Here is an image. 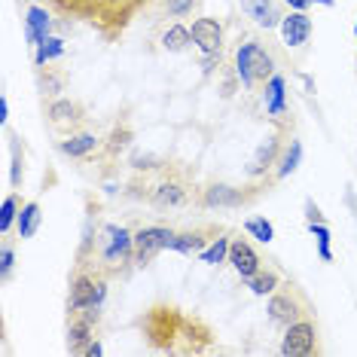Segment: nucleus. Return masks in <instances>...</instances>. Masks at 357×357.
I'll return each instance as SVG.
<instances>
[{
	"instance_id": "24",
	"label": "nucleus",
	"mask_w": 357,
	"mask_h": 357,
	"mask_svg": "<svg viewBox=\"0 0 357 357\" xmlns=\"http://www.w3.org/2000/svg\"><path fill=\"white\" fill-rule=\"evenodd\" d=\"M229 245H232V235L229 232H223L220 238H214L211 241V248L202 250V263H208V266H220V263H229Z\"/></svg>"
},
{
	"instance_id": "33",
	"label": "nucleus",
	"mask_w": 357,
	"mask_h": 357,
	"mask_svg": "<svg viewBox=\"0 0 357 357\" xmlns=\"http://www.w3.org/2000/svg\"><path fill=\"white\" fill-rule=\"evenodd\" d=\"M305 211H308V223H324V217H321V211L312 205V202H305Z\"/></svg>"
},
{
	"instance_id": "10",
	"label": "nucleus",
	"mask_w": 357,
	"mask_h": 357,
	"mask_svg": "<svg viewBox=\"0 0 357 357\" xmlns=\"http://www.w3.org/2000/svg\"><path fill=\"white\" fill-rule=\"evenodd\" d=\"M46 123H50L52 132H59L61 137H68V135H74V132L83 128L86 107L77 98H68V95L50 98V104H46Z\"/></svg>"
},
{
	"instance_id": "6",
	"label": "nucleus",
	"mask_w": 357,
	"mask_h": 357,
	"mask_svg": "<svg viewBox=\"0 0 357 357\" xmlns=\"http://www.w3.org/2000/svg\"><path fill=\"white\" fill-rule=\"evenodd\" d=\"M272 183H275L272 177H263V181H254V183L211 181V183L199 186L192 208H199V211H238V208L254 205L257 199H263V192H269Z\"/></svg>"
},
{
	"instance_id": "1",
	"label": "nucleus",
	"mask_w": 357,
	"mask_h": 357,
	"mask_svg": "<svg viewBox=\"0 0 357 357\" xmlns=\"http://www.w3.org/2000/svg\"><path fill=\"white\" fill-rule=\"evenodd\" d=\"M137 330L156 354H205L214 345V330L174 303H153L137 318Z\"/></svg>"
},
{
	"instance_id": "15",
	"label": "nucleus",
	"mask_w": 357,
	"mask_h": 357,
	"mask_svg": "<svg viewBox=\"0 0 357 357\" xmlns=\"http://www.w3.org/2000/svg\"><path fill=\"white\" fill-rule=\"evenodd\" d=\"M59 150L64 153V156H70V159H95V153L104 150V141L95 132H83V128H79V132L61 137Z\"/></svg>"
},
{
	"instance_id": "12",
	"label": "nucleus",
	"mask_w": 357,
	"mask_h": 357,
	"mask_svg": "<svg viewBox=\"0 0 357 357\" xmlns=\"http://www.w3.org/2000/svg\"><path fill=\"white\" fill-rule=\"evenodd\" d=\"M223 232H226V226H220V223H202V226H192V229H181V232H174L168 250H177V254H183V257L202 254V250L214 238H220Z\"/></svg>"
},
{
	"instance_id": "32",
	"label": "nucleus",
	"mask_w": 357,
	"mask_h": 357,
	"mask_svg": "<svg viewBox=\"0 0 357 357\" xmlns=\"http://www.w3.org/2000/svg\"><path fill=\"white\" fill-rule=\"evenodd\" d=\"M22 181H25V156L15 147L13 150V186H22Z\"/></svg>"
},
{
	"instance_id": "18",
	"label": "nucleus",
	"mask_w": 357,
	"mask_h": 357,
	"mask_svg": "<svg viewBox=\"0 0 357 357\" xmlns=\"http://www.w3.org/2000/svg\"><path fill=\"white\" fill-rule=\"evenodd\" d=\"M52 10L50 6H31L28 10V19H25V37L31 46H40L52 31Z\"/></svg>"
},
{
	"instance_id": "27",
	"label": "nucleus",
	"mask_w": 357,
	"mask_h": 357,
	"mask_svg": "<svg viewBox=\"0 0 357 357\" xmlns=\"http://www.w3.org/2000/svg\"><path fill=\"white\" fill-rule=\"evenodd\" d=\"M19 211H22V199L19 192H10L0 205V235H10L13 232V223L19 220Z\"/></svg>"
},
{
	"instance_id": "16",
	"label": "nucleus",
	"mask_w": 357,
	"mask_h": 357,
	"mask_svg": "<svg viewBox=\"0 0 357 357\" xmlns=\"http://www.w3.org/2000/svg\"><path fill=\"white\" fill-rule=\"evenodd\" d=\"M241 13L266 31L281 28V19H284V10L278 0H241Z\"/></svg>"
},
{
	"instance_id": "19",
	"label": "nucleus",
	"mask_w": 357,
	"mask_h": 357,
	"mask_svg": "<svg viewBox=\"0 0 357 357\" xmlns=\"http://www.w3.org/2000/svg\"><path fill=\"white\" fill-rule=\"evenodd\" d=\"M68 70H59V68H50V64H37V86H40V95L43 98H59L68 89Z\"/></svg>"
},
{
	"instance_id": "20",
	"label": "nucleus",
	"mask_w": 357,
	"mask_h": 357,
	"mask_svg": "<svg viewBox=\"0 0 357 357\" xmlns=\"http://www.w3.org/2000/svg\"><path fill=\"white\" fill-rule=\"evenodd\" d=\"M284 89H287V83H284L281 74H275L263 86V101H266V113L269 116H287V95H284Z\"/></svg>"
},
{
	"instance_id": "3",
	"label": "nucleus",
	"mask_w": 357,
	"mask_h": 357,
	"mask_svg": "<svg viewBox=\"0 0 357 357\" xmlns=\"http://www.w3.org/2000/svg\"><path fill=\"white\" fill-rule=\"evenodd\" d=\"M196 174L181 162H162V165L144 172V177H135L128 183V196L144 199L156 211H181L196 202Z\"/></svg>"
},
{
	"instance_id": "9",
	"label": "nucleus",
	"mask_w": 357,
	"mask_h": 357,
	"mask_svg": "<svg viewBox=\"0 0 357 357\" xmlns=\"http://www.w3.org/2000/svg\"><path fill=\"white\" fill-rule=\"evenodd\" d=\"M287 141H290L287 128H281V132L269 135L263 144H259V147L254 150V156H250V162H248V168H245V174L250 177V181H263V177L275 174V168H278V159H281L284 147H287Z\"/></svg>"
},
{
	"instance_id": "14",
	"label": "nucleus",
	"mask_w": 357,
	"mask_h": 357,
	"mask_svg": "<svg viewBox=\"0 0 357 357\" xmlns=\"http://www.w3.org/2000/svg\"><path fill=\"white\" fill-rule=\"evenodd\" d=\"M229 263H232V269H235V275H238L241 281L254 278V275L263 269V259H259V254L254 250V245H250L248 238H241V235H232Z\"/></svg>"
},
{
	"instance_id": "7",
	"label": "nucleus",
	"mask_w": 357,
	"mask_h": 357,
	"mask_svg": "<svg viewBox=\"0 0 357 357\" xmlns=\"http://www.w3.org/2000/svg\"><path fill=\"white\" fill-rule=\"evenodd\" d=\"M312 312H314V305H312V299H308V294L290 278H284L269 294V303H266V318H269L275 330L290 327L294 321L305 318V314H312Z\"/></svg>"
},
{
	"instance_id": "38",
	"label": "nucleus",
	"mask_w": 357,
	"mask_h": 357,
	"mask_svg": "<svg viewBox=\"0 0 357 357\" xmlns=\"http://www.w3.org/2000/svg\"><path fill=\"white\" fill-rule=\"evenodd\" d=\"M354 31H357V25H354Z\"/></svg>"
},
{
	"instance_id": "21",
	"label": "nucleus",
	"mask_w": 357,
	"mask_h": 357,
	"mask_svg": "<svg viewBox=\"0 0 357 357\" xmlns=\"http://www.w3.org/2000/svg\"><path fill=\"white\" fill-rule=\"evenodd\" d=\"M192 46V34L190 28L183 25V22H174V25H168L165 31H162V50L165 52H186Z\"/></svg>"
},
{
	"instance_id": "29",
	"label": "nucleus",
	"mask_w": 357,
	"mask_h": 357,
	"mask_svg": "<svg viewBox=\"0 0 357 357\" xmlns=\"http://www.w3.org/2000/svg\"><path fill=\"white\" fill-rule=\"evenodd\" d=\"M245 229L254 235V238H259L263 245H269V241L275 238V229H272V223L269 220H263V217H250V220L245 223Z\"/></svg>"
},
{
	"instance_id": "2",
	"label": "nucleus",
	"mask_w": 357,
	"mask_h": 357,
	"mask_svg": "<svg viewBox=\"0 0 357 357\" xmlns=\"http://www.w3.org/2000/svg\"><path fill=\"white\" fill-rule=\"evenodd\" d=\"M159 0H46V6L64 22L92 28L107 43H116L141 13L153 10Z\"/></svg>"
},
{
	"instance_id": "25",
	"label": "nucleus",
	"mask_w": 357,
	"mask_h": 357,
	"mask_svg": "<svg viewBox=\"0 0 357 357\" xmlns=\"http://www.w3.org/2000/svg\"><path fill=\"white\" fill-rule=\"evenodd\" d=\"M15 226H19V238H34V232L40 226V202H28V205H22Z\"/></svg>"
},
{
	"instance_id": "37",
	"label": "nucleus",
	"mask_w": 357,
	"mask_h": 357,
	"mask_svg": "<svg viewBox=\"0 0 357 357\" xmlns=\"http://www.w3.org/2000/svg\"><path fill=\"white\" fill-rule=\"evenodd\" d=\"M312 3H324V6H333V0H312Z\"/></svg>"
},
{
	"instance_id": "13",
	"label": "nucleus",
	"mask_w": 357,
	"mask_h": 357,
	"mask_svg": "<svg viewBox=\"0 0 357 357\" xmlns=\"http://www.w3.org/2000/svg\"><path fill=\"white\" fill-rule=\"evenodd\" d=\"M192 34V46L202 52V55H217L223 50V25L211 15H199L190 28Z\"/></svg>"
},
{
	"instance_id": "4",
	"label": "nucleus",
	"mask_w": 357,
	"mask_h": 357,
	"mask_svg": "<svg viewBox=\"0 0 357 357\" xmlns=\"http://www.w3.org/2000/svg\"><path fill=\"white\" fill-rule=\"evenodd\" d=\"M77 263L95 266L110 281L123 278V275H128V269H135V232L119 223H104L98 238H95L92 254L86 259H77Z\"/></svg>"
},
{
	"instance_id": "35",
	"label": "nucleus",
	"mask_w": 357,
	"mask_h": 357,
	"mask_svg": "<svg viewBox=\"0 0 357 357\" xmlns=\"http://www.w3.org/2000/svg\"><path fill=\"white\" fill-rule=\"evenodd\" d=\"M0 119H10V104H6V98H0Z\"/></svg>"
},
{
	"instance_id": "8",
	"label": "nucleus",
	"mask_w": 357,
	"mask_h": 357,
	"mask_svg": "<svg viewBox=\"0 0 357 357\" xmlns=\"http://www.w3.org/2000/svg\"><path fill=\"white\" fill-rule=\"evenodd\" d=\"M278 351L284 357H312L321 354V327H318V314H305V318L294 321L290 327H284L281 348Z\"/></svg>"
},
{
	"instance_id": "23",
	"label": "nucleus",
	"mask_w": 357,
	"mask_h": 357,
	"mask_svg": "<svg viewBox=\"0 0 357 357\" xmlns=\"http://www.w3.org/2000/svg\"><path fill=\"white\" fill-rule=\"evenodd\" d=\"M281 281H284V278H281V272H278V269H272V266H269V269H259V272L254 275V278H248L245 284L250 287V294H257V296H269Z\"/></svg>"
},
{
	"instance_id": "26",
	"label": "nucleus",
	"mask_w": 357,
	"mask_h": 357,
	"mask_svg": "<svg viewBox=\"0 0 357 357\" xmlns=\"http://www.w3.org/2000/svg\"><path fill=\"white\" fill-rule=\"evenodd\" d=\"M205 3V0H159V13L168 15V19H186V15H192L199 10V6Z\"/></svg>"
},
{
	"instance_id": "17",
	"label": "nucleus",
	"mask_w": 357,
	"mask_h": 357,
	"mask_svg": "<svg viewBox=\"0 0 357 357\" xmlns=\"http://www.w3.org/2000/svg\"><path fill=\"white\" fill-rule=\"evenodd\" d=\"M308 37H312V19H308V13L290 10L281 19V40L287 46H305Z\"/></svg>"
},
{
	"instance_id": "31",
	"label": "nucleus",
	"mask_w": 357,
	"mask_h": 357,
	"mask_svg": "<svg viewBox=\"0 0 357 357\" xmlns=\"http://www.w3.org/2000/svg\"><path fill=\"white\" fill-rule=\"evenodd\" d=\"M13 266H15L13 245H10V241H3V248H0V281H10V275H13Z\"/></svg>"
},
{
	"instance_id": "34",
	"label": "nucleus",
	"mask_w": 357,
	"mask_h": 357,
	"mask_svg": "<svg viewBox=\"0 0 357 357\" xmlns=\"http://www.w3.org/2000/svg\"><path fill=\"white\" fill-rule=\"evenodd\" d=\"M284 3H287L290 10H299V13H305L308 6H312V0H284Z\"/></svg>"
},
{
	"instance_id": "28",
	"label": "nucleus",
	"mask_w": 357,
	"mask_h": 357,
	"mask_svg": "<svg viewBox=\"0 0 357 357\" xmlns=\"http://www.w3.org/2000/svg\"><path fill=\"white\" fill-rule=\"evenodd\" d=\"M61 52H64V40H59V37H46L43 43L37 46L34 64H50V61H55V59H59Z\"/></svg>"
},
{
	"instance_id": "30",
	"label": "nucleus",
	"mask_w": 357,
	"mask_h": 357,
	"mask_svg": "<svg viewBox=\"0 0 357 357\" xmlns=\"http://www.w3.org/2000/svg\"><path fill=\"white\" fill-rule=\"evenodd\" d=\"M308 229H312V235L318 238V254H321V259H324V263H330V259H333V254H330V229L324 223H308Z\"/></svg>"
},
{
	"instance_id": "36",
	"label": "nucleus",
	"mask_w": 357,
	"mask_h": 357,
	"mask_svg": "<svg viewBox=\"0 0 357 357\" xmlns=\"http://www.w3.org/2000/svg\"><path fill=\"white\" fill-rule=\"evenodd\" d=\"M101 351H104L101 342H92V345H89V351H86V354H89V357H95V354H101Z\"/></svg>"
},
{
	"instance_id": "22",
	"label": "nucleus",
	"mask_w": 357,
	"mask_h": 357,
	"mask_svg": "<svg viewBox=\"0 0 357 357\" xmlns=\"http://www.w3.org/2000/svg\"><path fill=\"white\" fill-rule=\"evenodd\" d=\"M299 162H303V144H299L296 137H290L287 147H284V153H281V159H278V168H275L272 177H275V181H284L287 174L296 172Z\"/></svg>"
},
{
	"instance_id": "5",
	"label": "nucleus",
	"mask_w": 357,
	"mask_h": 357,
	"mask_svg": "<svg viewBox=\"0 0 357 357\" xmlns=\"http://www.w3.org/2000/svg\"><path fill=\"white\" fill-rule=\"evenodd\" d=\"M232 61H235V68H232L235 77H238V83L245 86L248 92H259V89L278 74V55H275V50L269 46V40L254 37V34L238 37Z\"/></svg>"
},
{
	"instance_id": "11",
	"label": "nucleus",
	"mask_w": 357,
	"mask_h": 357,
	"mask_svg": "<svg viewBox=\"0 0 357 357\" xmlns=\"http://www.w3.org/2000/svg\"><path fill=\"white\" fill-rule=\"evenodd\" d=\"M172 226H144V229L135 232V269H144V266L153 263V257L162 254L174 238Z\"/></svg>"
}]
</instances>
